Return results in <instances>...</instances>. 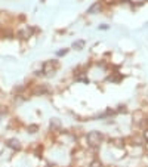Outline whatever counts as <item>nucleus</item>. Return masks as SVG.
<instances>
[{
	"mask_svg": "<svg viewBox=\"0 0 148 167\" xmlns=\"http://www.w3.org/2000/svg\"><path fill=\"white\" fill-rule=\"evenodd\" d=\"M102 139H104V136L99 132H90L87 135V142H89L90 147H98L99 143L102 142Z\"/></svg>",
	"mask_w": 148,
	"mask_h": 167,
	"instance_id": "obj_1",
	"label": "nucleus"
},
{
	"mask_svg": "<svg viewBox=\"0 0 148 167\" xmlns=\"http://www.w3.org/2000/svg\"><path fill=\"white\" fill-rule=\"evenodd\" d=\"M68 50L67 49H64V50H59V52H58V56H62V55H65V53H67Z\"/></svg>",
	"mask_w": 148,
	"mask_h": 167,
	"instance_id": "obj_7",
	"label": "nucleus"
},
{
	"mask_svg": "<svg viewBox=\"0 0 148 167\" xmlns=\"http://www.w3.org/2000/svg\"><path fill=\"white\" fill-rule=\"evenodd\" d=\"M43 71L46 73L48 75H50L53 71H55V67H53V62H46L43 65Z\"/></svg>",
	"mask_w": 148,
	"mask_h": 167,
	"instance_id": "obj_2",
	"label": "nucleus"
},
{
	"mask_svg": "<svg viewBox=\"0 0 148 167\" xmlns=\"http://www.w3.org/2000/svg\"><path fill=\"white\" fill-rule=\"evenodd\" d=\"M6 145L9 147V148L15 149V151L21 148V145H19V141H18V139H9V141L6 142Z\"/></svg>",
	"mask_w": 148,
	"mask_h": 167,
	"instance_id": "obj_3",
	"label": "nucleus"
},
{
	"mask_svg": "<svg viewBox=\"0 0 148 167\" xmlns=\"http://www.w3.org/2000/svg\"><path fill=\"white\" fill-rule=\"evenodd\" d=\"M99 9H101V3H95V5H92V6L89 7V11H87V12H89V13H95V12H98Z\"/></svg>",
	"mask_w": 148,
	"mask_h": 167,
	"instance_id": "obj_4",
	"label": "nucleus"
},
{
	"mask_svg": "<svg viewBox=\"0 0 148 167\" xmlns=\"http://www.w3.org/2000/svg\"><path fill=\"white\" fill-rule=\"evenodd\" d=\"M83 46H85V42H83V40H79V42H74L73 43V47L76 50H80Z\"/></svg>",
	"mask_w": 148,
	"mask_h": 167,
	"instance_id": "obj_5",
	"label": "nucleus"
},
{
	"mask_svg": "<svg viewBox=\"0 0 148 167\" xmlns=\"http://www.w3.org/2000/svg\"><path fill=\"white\" fill-rule=\"evenodd\" d=\"M92 167H101V163H99V161H93Z\"/></svg>",
	"mask_w": 148,
	"mask_h": 167,
	"instance_id": "obj_8",
	"label": "nucleus"
},
{
	"mask_svg": "<svg viewBox=\"0 0 148 167\" xmlns=\"http://www.w3.org/2000/svg\"><path fill=\"white\" fill-rule=\"evenodd\" d=\"M144 139H145V141H148V130H145V132H144Z\"/></svg>",
	"mask_w": 148,
	"mask_h": 167,
	"instance_id": "obj_9",
	"label": "nucleus"
},
{
	"mask_svg": "<svg viewBox=\"0 0 148 167\" xmlns=\"http://www.w3.org/2000/svg\"><path fill=\"white\" fill-rule=\"evenodd\" d=\"M30 34H31V33H30V28H27L25 31H22V33H21L22 38H28V37H30Z\"/></svg>",
	"mask_w": 148,
	"mask_h": 167,
	"instance_id": "obj_6",
	"label": "nucleus"
}]
</instances>
